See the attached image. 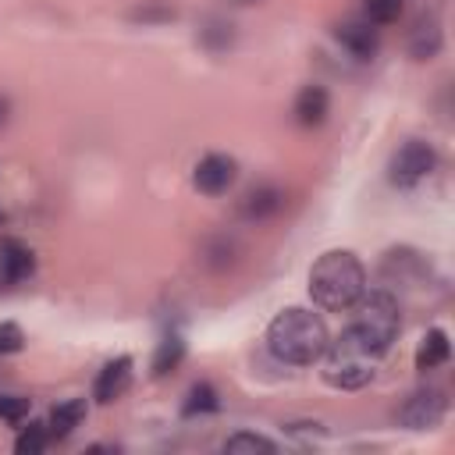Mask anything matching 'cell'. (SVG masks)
I'll return each instance as SVG.
<instances>
[{
    "label": "cell",
    "mask_w": 455,
    "mask_h": 455,
    "mask_svg": "<svg viewBox=\"0 0 455 455\" xmlns=\"http://www.w3.org/2000/svg\"><path fill=\"white\" fill-rule=\"evenodd\" d=\"M334 39H338L352 57H359V60L373 57L377 46H380V39H377V25H370L366 18H363V21H341V25L334 28Z\"/></svg>",
    "instance_id": "cell-11"
},
{
    "label": "cell",
    "mask_w": 455,
    "mask_h": 455,
    "mask_svg": "<svg viewBox=\"0 0 455 455\" xmlns=\"http://www.w3.org/2000/svg\"><path fill=\"white\" fill-rule=\"evenodd\" d=\"M327 110H331V96H327V89L316 85V82H313V85H302L299 96H295V103H291V114H295V121H299L302 128L323 124Z\"/></svg>",
    "instance_id": "cell-12"
},
{
    "label": "cell",
    "mask_w": 455,
    "mask_h": 455,
    "mask_svg": "<svg viewBox=\"0 0 455 455\" xmlns=\"http://www.w3.org/2000/svg\"><path fill=\"white\" fill-rule=\"evenodd\" d=\"M46 444H50V427H46V423H28V427L18 434L14 451H18V455H39Z\"/></svg>",
    "instance_id": "cell-19"
},
{
    "label": "cell",
    "mask_w": 455,
    "mask_h": 455,
    "mask_svg": "<svg viewBox=\"0 0 455 455\" xmlns=\"http://www.w3.org/2000/svg\"><path fill=\"white\" fill-rule=\"evenodd\" d=\"M320 359H323V380L331 387H338V391H359V387H366L377 377L384 352H377L352 327H345L334 341H327V348H323Z\"/></svg>",
    "instance_id": "cell-3"
},
{
    "label": "cell",
    "mask_w": 455,
    "mask_h": 455,
    "mask_svg": "<svg viewBox=\"0 0 455 455\" xmlns=\"http://www.w3.org/2000/svg\"><path fill=\"white\" fill-rule=\"evenodd\" d=\"M434 167H437L434 146L423 142V139H409V142L391 156L387 178H391V185H398V188H412V185H419L423 178H430Z\"/></svg>",
    "instance_id": "cell-5"
},
{
    "label": "cell",
    "mask_w": 455,
    "mask_h": 455,
    "mask_svg": "<svg viewBox=\"0 0 455 455\" xmlns=\"http://www.w3.org/2000/svg\"><path fill=\"white\" fill-rule=\"evenodd\" d=\"M441 43H444V36H441L437 14H419L416 25H412V32H409V53L416 60H430V57L441 53Z\"/></svg>",
    "instance_id": "cell-13"
},
{
    "label": "cell",
    "mask_w": 455,
    "mask_h": 455,
    "mask_svg": "<svg viewBox=\"0 0 455 455\" xmlns=\"http://www.w3.org/2000/svg\"><path fill=\"white\" fill-rule=\"evenodd\" d=\"M128 384H132V355H117V359L103 363V370L96 373L92 398L103 402V405H110L114 398H121L128 391Z\"/></svg>",
    "instance_id": "cell-10"
},
{
    "label": "cell",
    "mask_w": 455,
    "mask_h": 455,
    "mask_svg": "<svg viewBox=\"0 0 455 455\" xmlns=\"http://www.w3.org/2000/svg\"><path fill=\"white\" fill-rule=\"evenodd\" d=\"M448 416V398L441 387H419L398 405V423L405 430H434Z\"/></svg>",
    "instance_id": "cell-6"
},
{
    "label": "cell",
    "mask_w": 455,
    "mask_h": 455,
    "mask_svg": "<svg viewBox=\"0 0 455 455\" xmlns=\"http://www.w3.org/2000/svg\"><path fill=\"white\" fill-rule=\"evenodd\" d=\"M448 355H451V341H448V334L441 331V327H430L423 338H419V348H416V370H437V366H444L448 363Z\"/></svg>",
    "instance_id": "cell-15"
},
{
    "label": "cell",
    "mask_w": 455,
    "mask_h": 455,
    "mask_svg": "<svg viewBox=\"0 0 455 455\" xmlns=\"http://www.w3.org/2000/svg\"><path fill=\"white\" fill-rule=\"evenodd\" d=\"M85 419V398H68L60 405H53L46 427H50V437H68L78 423Z\"/></svg>",
    "instance_id": "cell-17"
},
{
    "label": "cell",
    "mask_w": 455,
    "mask_h": 455,
    "mask_svg": "<svg viewBox=\"0 0 455 455\" xmlns=\"http://www.w3.org/2000/svg\"><path fill=\"white\" fill-rule=\"evenodd\" d=\"M331 334L320 313L302 309V306H288L281 309L270 323H267V348L274 359L288 363V366H309L323 355Z\"/></svg>",
    "instance_id": "cell-1"
},
{
    "label": "cell",
    "mask_w": 455,
    "mask_h": 455,
    "mask_svg": "<svg viewBox=\"0 0 455 455\" xmlns=\"http://www.w3.org/2000/svg\"><path fill=\"white\" fill-rule=\"evenodd\" d=\"M217 409H220V398H217L213 384H206V380L192 384L188 395H185V402H181V416H185V419H192V416H206V412H217Z\"/></svg>",
    "instance_id": "cell-18"
},
{
    "label": "cell",
    "mask_w": 455,
    "mask_h": 455,
    "mask_svg": "<svg viewBox=\"0 0 455 455\" xmlns=\"http://www.w3.org/2000/svg\"><path fill=\"white\" fill-rule=\"evenodd\" d=\"M36 274V252L21 238H4L0 242V281L4 284H21Z\"/></svg>",
    "instance_id": "cell-9"
},
{
    "label": "cell",
    "mask_w": 455,
    "mask_h": 455,
    "mask_svg": "<svg viewBox=\"0 0 455 455\" xmlns=\"http://www.w3.org/2000/svg\"><path fill=\"white\" fill-rule=\"evenodd\" d=\"M235 4H259V0H235Z\"/></svg>",
    "instance_id": "cell-24"
},
{
    "label": "cell",
    "mask_w": 455,
    "mask_h": 455,
    "mask_svg": "<svg viewBox=\"0 0 455 455\" xmlns=\"http://www.w3.org/2000/svg\"><path fill=\"white\" fill-rule=\"evenodd\" d=\"M21 345H25L21 327L14 320H4L0 323V355H14V352H21Z\"/></svg>",
    "instance_id": "cell-23"
},
{
    "label": "cell",
    "mask_w": 455,
    "mask_h": 455,
    "mask_svg": "<svg viewBox=\"0 0 455 455\" xmlns=\"http://www.w3.org/2000/svg\"><path fill=\"white\" fill-rule=\"evenodd\" d=\"M181 359H185V338L181 331H167L153 352V377H167L171 370H178Z\"/></svg>",
    "instance_id": "cell-16"
},
{
    "label": "cell",
    "mask_w": 455,
    "mask_h": 455,
    "mask_svg": "<svg viewBox=\"0 0 455 455\" xmlns=\"http://www.w3.org/2000/svg\"><path fill=\"white\" fill-rule=\"evenodd\" d=\"M427 274H430V263H427L423 252H416V249H409V245H398V249H387V252H384L380 277H384L387 284H405V288H412V284H423Z\"/></svg>",
    "instance_id": "cell-7"
},
{
    "label": "cell",
    "mask_w": 455,
    "mask_h": 455,
    "mask_svg": "<svg viewBox=\"0 0 455 455\" xmlns=\"http://www.w3.org/2000/svg\"><path fill=\"white\" fill-rule=\"evenodd\" d=\"M402 7H405V0H366L363 14L370 25H391V21H398Z\"/></svg>",
    "instance_id": "cell-21"
},
{
    "label": "cell",
    "mask_w": 455,
    "mask_h": 455,
    "mask_svg": "<svg viewBox=\"0 0 455 455\" xmlns=\"http://www.w3.org/2000/svg\"><path fill=\"white\" fill-rule=\"evenodd\" d=\"M281 206H284V192L274 188V185H259V188L245 192V199L238 203V213H242V220H256L259 224V220L274 217Z\"/></svg>",
    "instance_id": "cell-14"
},
{
    "label": "cell",
    "mask_w": 455,
    "mask_h": 455,
    "mask_svg": "<svg viewBox=\"0 0 455 455\" xmlns=\"http://www.w3.org/2000/svg\"><path fill=\"white\" fill-rule=\"evenodd\" d=\"M235 178H238V164L228 153H206L192 171V185L203 196H224L235 185Z\"/></svg>",
    "instance_id": "cell-8"
},
{
    "label": "cell",
    "mask_w": 455,
    "mask_h": 455,
    "mask_svg": "<svg viewBox=\"0 0 455 455\" xmlns=\"http://www.w3.org/2000/svg\"><path fill=\"white\" fill-rule=\"evenodd\" d=\"M355 320H352V331L370 341L377 352L387 355V348L395 345L398 331H402V316H398V299L387 291V288H373V291H363L355 299Z\"/></svg>",
    "instance_id": "cell-4"
},
{
    "label": "cell",
    "mask_w": 455,
    "mask_h": 455,
    "mask_svg": "<svg viewBox=\"0 0 455 455\" xmlns=\"http://www.w3.org/2000/svg\"><path fill=\"white\" fill-rule=\"evenodd\" d=\"M224 451H277V444L263 434H252V430H238L224 441Z\"/></svg>",
    "instance_id": "cell-20"
},
{
    "label": "cell",
    "mask_w": 455,
    "mask_h": 455,
    "mask_svg": "<svg viewBox=\"0 0 455 455\" xmlns=\"http://www.w3.org/2000/svg\"><path fill=\"white\" fill-rule=\"evenodd\" d=\"M366 291V267L348 249L323 252L309 270V299L327 313H345Z\"/></svg>",
    "instance_id": "cell-2"
},
{
    "label": "cell",
    "mask_w": 455,
    "mask_h": 455,
    "mask_svg": "<svg viewBox=\"0 0 455 455\" xmlns=\"http://www.w3.org/2000/svg\"><path fill=\"white\" fill-rule=\"evenodd\" d=\"M28 409H32V402H28L25 395H0V419L21 423V419L28 416Z\"/></svg>",
    "instance_id": "cell-22"
}]
</instances>
